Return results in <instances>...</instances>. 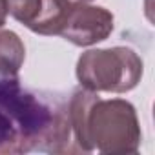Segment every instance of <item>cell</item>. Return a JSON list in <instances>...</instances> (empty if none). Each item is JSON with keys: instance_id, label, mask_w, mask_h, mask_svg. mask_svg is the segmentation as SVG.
I'll list each match as a JSON object with an SVG mask.
<instances>
[{"instance_id": "cell-8", "label": "cell", "mask_w": 155, "mask_h": 155, "mask_svg": "<svg viewBox=\"0 0 155 155\" xmlns=\"http://www.w3.org/2000/svg\"><path fill=\"white\" fill-rule=\"evenodd\" d=\"M62 2L69 8H77V6H82V4H90L93 0H62Z\"/></svg>"}, {"instance_id": "cell-4", "label": "cell", "mask_w": 155, "mask_h": 155, "mask_svg": "<svg viewBox=\"0 0 155 155\" xmlns=\"http://www.w3.org/2000/svg\"><path fill=\"white\" fill-rule=\"evenodd\" d=\"M113 31V15L99 6H77L64 22L60 37L75 46H91L106 40Z\"/></svg>"}, {"instance_id": "cell-7", "label": "cell", "mask_w": 155, "mask_h": 155, "mask_svg": "<svg viewBox=\"0 0 155 155\" xmlns=\"http://www.w3.org/2000/svg\"><path fill=\"white\" fill-rule=\"evenodd\" d=\"M6 17H8V6H6V0H0V28L6 24Z\"/></svg>"}, {"instance_id": "cell-1", "label": "cell", "mask_w": 155, "mask_h": 155, "mask_svg": "<svg viewBox=\"0 0 155 155\" xmlns=\"http://www.w3.org/2000/svg\"><path fill=\"white\" fill-rule=\"evenodd\" d=\"M79 153L68 104L31 91L17 77L0 79V155L28 151Z\"/></svg>"}, {"instance_id": "cell-5", "label": "cell", "mask_w": 155, "mask_h": 155, "mask_svg": "<svg viewBox=\"0 0 155 155\" xmlns=\"http://www.w3.org/2000/svg\"><path fill=\"white\" fill-rule=\"evenodd\" d=\"M26 58V48L15 31H0V73L17 77Z\"/></svg>"}, {"instance_id": "cell-2", "label": "cell", "mask_w": 155, "mask_h": 155, "mask_svg": "<svg viewBox=\"0 0 155 155\" xmlns=\"http://www.w3.org/2000/svg\"><path fill=\"white\" fill-rule=\"evenodd\" d=\"M73 140L77 151L137 153L140 126L135 108L122 99L101 101L95 91L75 90L68 102Z\"/></svg>"}, {"instance_id": "cell-6", "label": "cell", "mask_w": 155, "mask_h": 155, "mask_svg": "<svg viewBox=\"0 0 155 155\" xmlns=\"http://www.w3.org/2000/svg\"><path fill=\"white\" fill-rule=\"evenodd\" d=\"M6 6L8 13L29 29L42 11L44 0H6Z\"/></svg>"}, {"instance_id": "cell-3", "label": "cell", "mask_w": 155, "mask_h": 155, "mask_svg": "<svg viewBox=\"0 0 155 155\" xmlns=\"http://www.w3.org/2000/svg\"><path fill=\"white\" fill-rule=\"evenodd\" d=\"M142 77V60L130 48L90 49L77 60V79L90 91L126 93Z\"/></svg>"}]
</instances>
